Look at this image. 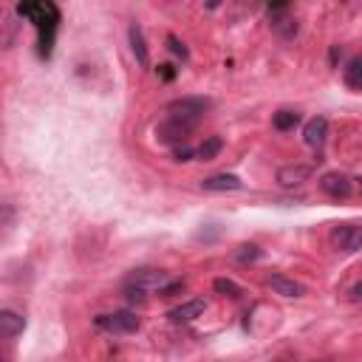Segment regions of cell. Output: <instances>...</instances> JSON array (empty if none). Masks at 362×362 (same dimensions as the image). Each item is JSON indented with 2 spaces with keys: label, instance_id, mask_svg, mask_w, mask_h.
<instances>
[{
  "label": "cell",
  "instance_id": "cell-1",
  "mask_svg": "<svg viewBox=\"0 0 362 362\" xmlns=\"http://www.w3.org/2000/svg\"><path fill=\"white\" fill-rule=\"evenodd\" d=\"M17 14L31 20V25L37 28V51L42 59L51 57L54 51V37L59 28V8L51 0H40V3H17Z\"/></svg>",
  "mask_w": 362,
  "mask_h": 362
},
{
  "label": "cell",
  "instance_id": "cell-2",
  "mask_svg": "<svg viewBox=\"0 0 362 362\" xmlns=\"http://www.w3.org/2000/svg\"><path fill=\"white\" fill-rule=\"evenodd\" d=\"M124 288H139V291H144V294H170V291L181 288V280H175V277H173L170 272H164V269H136V272L127 277Z\"/></svg>",
  "mask_w": 362,
  "mask_h": 362
},
{
  "label": "cell",
  "instance_id": "cell-3",
  "mask_svg": "<svg viewBox=\"0 0 362 362\" xmlns=\"http://www.w3.org/2000/svg\"><path fill=\"white\" fill-rule=\"evenodd\" d=\"M209 110V99H201V96H187V99H175L167 105V113L175 116V119H184L189 124H198V119Z\"/></svg>",
  "mask_w": 362,
  "mask_h": 362
},
{
  "label": "cell",
  "instance_id": "cell-4",
  "mask_svg": "<svg viewBox=\"0 0 362 362\" xmlns=\"http://www.w3.org/2000/svg\"><path fill=\"white\" fill-rule=\"evenodd\" d=\"M192 130H195V124H189V122H184V119H175V116H167V119L156 127V139H158L161 144H184Z\"/></svg>",
  "mask_w": 362,
  "mask_h": 362
},
{
  "label": "cell",
  "instance_id": "cell-5",
  "mask_svg": "<svg viewBox=\"0 0 362 362\" xmlns=\"http://www.w3.org/2000/svg\"><path fill=\"white\" fill-rule=\"evenodd\" d=\"M93 325L110 334H133L139 328V317L133 311H113V314H99Z\"/></svg>",
  "mask_w": 362,
  "mask_h": 362
},
{
  "label": "cell",
  "instance_id": "cell-6",
  "mask_svg": "<svg viewBox=\"0 0 362 362\" xmlns=\"http://www.w3.org/2000/svg\"><path fill=\"white\" fill-rule=\"evenodd\" d=\"M331 243L339 252H359L362 249V223H337L331 229Z\"/></svg>",
  "mask_w": 362,
  "mask_h": 362
},
{
  "label": "cell",
  "instance_id": "cell-7",
  "mask_svg": "<svg viewBox=\"0 0 362 362\" xmlns=\"http://www.w3.org/2000/svg\"><path fill=\"white\" fill-rule=\"evenodd\" d=\"M269 25H272V31L277 34V37H283V40H291L294 34H297V20L288 14V6L286 3H274V6H269Z\"/></svg>",
  "mask_w": 362,
  "mask_h": 362
},
{
  "label": "cell",
  "instance_id": "cell-8",
  "mask_svg": "<svg viewBox=\"0 0 362 362\" xmlns=\"http://www.w3.org/2000/svg\"><path fill=\"white\" fill-rule=\"evenodd\" d=\"M320 189H322L328 198H334V201H345V198L351 195L354 184H351V178L342 175V173H325V175L320 178Z\"/></svg>",
  "mask_w": 362,
  "mask_h": 362
},
{
  "label": "cell",
  "instance_id": "cell-9",
  "mask_svg": "<svg viewBox=\"0 0 362 362\" xmlns=\"http://www.w3.org/2000/svg\"><path fill=\"white\" fill-rule=\"evenodd\" d=\"M308 178H311V167L308 164H286V167L277 170V184L280 187H300Z\"/></svg>",
  "mask_w": 362,
  "mask_h": 362
},
{
  "label": "cell",
  "instance_id": "cell-10",
  "mask_svg": "<svg viewBox=\"0 0 362 362\" xmlns=\"http://www.w3.org/2000/svg\"><path fill=\"white\" fill-rule=\"evenodd\" d=\"M325 136H328V122H325L322 116H314V119L305 122V127H303V139H305L308 147L320 150V147L325 144Z\"/></svg>",
  "mask_w": 362,
  "mask_h": 362
},
{
  "label": "cell",
  "instance_id": "cell-11",
  "mask_svg": "<svg viewBox=\"0 0 362 362\" xmlns=\"http://www.w3.org/2000/svg\"><path fill=\"white\" fill-rule=\"evenodd\" d=\"M204 311H206V300H189V303H181V305L170 308L167 317H170L173 322H192V320H198Z\"/></svg>",
  "mask_w": 362,
  "mask_h": 362
},
{
  "label": "cell",
  "instance_id": "cell-12",
  "mask_svg": "<svg viewBox=\"0 0 362 362\" xmlns=\"http://www.w3.org/2000/svg\"><path fill=\"white\" fill-rule=\"evenodd\" d=\"M201 187L209 189V192H226V189H240L243 181H240L238 175H232V173H215V175L204 178Z\"/></svg>",
  "mask_w": 362,
  "mask_h": 362
},
{
  "label": "cell",
  "instance_id": "cell-13",
  "mask_svg": "<svg viewBox=\"0 0 362 362\" xmlns=\"http://www.w3.org/2000/svg\"><path fill=\"white\" fill-rule=\"evenodd\" d=\"M23 328H25V320L17 314V311H0V334H3V339H14L17 334H23Z\"/></svg>",
  "mask_w": 362,
  "mask_h": 362
},
{
  "label": "cell",
  "instance_id": "cell-14",
  "mask_svg": "<svg viewBox=\"0 0 362 362\" xmlns=\"http://www.w3.org/2000/svg\"><path fill=\"white\" fill-rule=\"evenodd\" d=\"M266 283H269V288H272L274 294H283V297H300V294L305 291L300 283H294L291 277H283V274H272Z\"/></svg>",
  "mask_w": 362,
  "mask_h": 362
},
{
  "label": "cell",
  "instance_id": "cell-15",
  "mask_svg": "<svg viewBox=\"0 0 362 362\" xmlns=\"http://www.w3.org/2000/svg\"><path fill=\"white\" fill-rule=\"evenodd\" d=\"M127 40H130V48H133V54H136V59H139V65H150V54H147V45H144V37H141V28L133 23L130 28H127Z\"/></svg>",
  "mask_w": 362,
  "mask_h": 362
},
{
  "label": "cell",
  "instance_id": "cell-16",
  "mask_svg": "<svg viewBox=\"0 0 362 362\" xmlns=\"http://www.w3.org/2000/svg\"><path fill=\"white\" fill-rule=\"evenodd\" d=\"M345 85L351 90H362V57H354L348 65H345Z\"/></svg>",
  "mask_w": 362,
  "mask_h": 362
},
{
  "label": "cell",
  "instance_id": "cell-17",
  "mask_svg": "<svg viewBox=\"0 0 362 362\" xmlns=\"http://www.w3.org/2000/svg\"><path fill=\"white\" fill-rule=\"evenodd\" d=\"M221 150H223V139H221V136H209V139L201 141V147L195 150V156H198L201 161H212Z\"/></svg>",
  "mask_w": 362,
  "mask_h": 362
},
{
  "label": "cell",
  "instance_id": "cell-18",
  "mask_svg": "<svg viewBox=\"0 0 362 362\" xmlns=\"http://www.w3.org/2000/svg\"><path fill=\"white\" fill-rule=\"evenodd\" d=\"M272 122H274L277 130H291V127L300 122V113H297V110H277Z\"/></svg>",
  "mask_w": 362,
  "mask_h": 362
},
{
  "label": "cell",
  "instance_id": "cell-19",
  "mask_svg": "<svg viewBox=\"0 0 362 362\" xmlns=\"http://www.w3.org/2000/svg\"><path fill=\"white\" fill-rule=\"evenodd\" d=\"M212 288H215V291H221V294H229L232 300H238V297H243V288H240L238 283H232V280H226V277H215V283H212Z\"/></svg>",
  "mask_w": 362,
  "mask_h": 362
},
{
  "label": "cell",
  "instance_id": "cell-20",
  "mask_svg": "<svg viewBox=\"0 0 362 362\" xmlns=\"http://www.w3.org/2000/svg\"><path fill=\"white\" fill-rule=\"evenodd\" d=\"M263 252H260V246H255V243H243V246H238V252H235V257L240 260V263H252V260H257Z\"/></svg>",
  "mask_w": 362,
  "mask_h": 362
},
{
  "label": "cell",
  "instance_id": "cell-21",
  "mask_svg": "<svg viewBox=\"0 0 362 362\" xmlns=\"http://www.w3.org/2000/svg\"><path fill=\"white\" fill-rule=\"evenodd\" d=\"M167 45H170V51H173L175 57H181V59H187V57H189V51L184 48V42H181L175 34H170V37H167Z\"/></svg>",
  "mask_w": 362,
  "mask_h": 362
},
{
  "label": "cell",
  "instance_id": "cell-22",
  "mask_svg": "<svg viewBox=\"0 0 362 362\" xmlns=\"http://www.w3.org/2000/svg\"><path fill=\"white\" fill-rule=\"evenodd\" d=\"M158 74H161V79H164V82L175 79V68H173V65H158Z\"/></svg>",
  "mask_w": 362,
  "mask_h": 362
},
{
  "label": "cell",
  "instance_id": "cell-23",
  "mask_svg": "<svg viewBox=\"0 0 362 362\" xmlns=\"http://www.w3.org/2000/svg\"><path fill=\"white\" fill-rule=\"evenodd\" d=\"M175 158H178V161H189V158H192V150H189V147H178V150H175Z\"/></svg>",
  "mask_w": 362,
  "mask_h": 362
},
{
  "label": "cell",
  "instance_id": "cell-24",
  "mask_svg": "<svg viewBox=\"0 0 362 362\" xmlns=\"http://www.w3.org/2000/svg\"><path fill=\"white\" fill-rule=\"evenodd\" d=\"M351 297H354V300H362V283H356V286L351 288Z\"/></svg>",
  "mask_w": 362,
  "mask_h": 362
}]
</instances>
